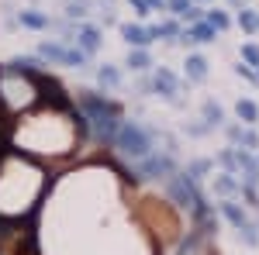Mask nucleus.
<instances>
[{
	"mask_svg": "<svg viewBox=\"0 0 259 255\" xmlns=\"http://www.w3.org/2000/svg\"><path fill=\"white\" fill-rule=\"evenodd\" d=\"M83 111L90 114L94 128H97L104 138H114V135H118V124H114V121H118V111H114L111 104H104L100 97H90V93H87V97H83Z\"/></svg>",
	"mask_w": 259,
	"mask_h": 255,
	"instance_id": "f257e3e1",
	"label": "nucleus"
},
{
	"mask_svg": "<svg viewBox=\"0 0 259 255\" xmlns=\"http://www.w3.org/2000/svg\"><path fill=\"white\" fill-rule=\"evenodd\" d=\"M118 148L124 152V156H132V159H145L149 156V138L142 135L135 124H124V128H118Z\"/></svg>",
	"mask_w": 259,
	"mask_h": 255,
	"instance_id": "f03ea898",
	"label": "nucleus"
},
{
	"mask_svg": "<svg viewBox=\"0 0 259 255\" xmlns=\"http://www.w3.org/2000/svg\"><path fill=\"white\" fill-rule=\"evenodd\" d=\"M41 56L49 62H66V66H83V52H66L59 45H41Z\"/></svg>",
	"mask_w": 259,
	"mask_h": 255,
	"instance_id": "7ed1b4c3",
	"label": "nucleus"
},
{
	"mask_svg": "<svg viewBox=\"0 0 259 255\" xmlns=\"http://www.w3.org/2000/svg\"><path fill=\"white\" fill-rule=\"evenodd\" d=\"M173 166H169V159H149V162H142V173L145 176H159V173H169Z\"/></svg>",
	"mask_w": 259,
	"mask_h": 255,
	"instance_id": "20e7f679",
	"label": "nucleus"
},
{
	"mask_svg": "<svg viewBox=\"0 0 259 255\" xmlns=\"http://www.w3.org/2000/svg\"><path fill=\"white\" fill-rule=\"evenodd\" d=\"M156 86H159L166 97H173V93H177V76H173V73H166V69H159V76H156Z\"/></svg>",
	"mask_w": 259,
	"mask_h": 255,
	"instance_id": "39448f33",
	"label": "nucleus"
},
{
	"mask_svg": "<svg viewBox=\"0 0 259 255\" xmlns=\"http://www.w3.org/2000/svg\"><path fill=\"white\" fill-rule=\"evenodd\" d=\"M187 38H190V41H211V38H214V24H211V21H207V24H197Z\"/></svg>",
	"mask_w": 259,
	"mask_h": 255,
	"instance_id": "423d86ee",
	"label": "nucleus"
},
{
	"mask_svg": "<svg viewBox=\"0 0 259 255\" xmlns=\"http://www.w3.org/2000/svg\"><path fill=\"white\" fill-rule=\"evenodd\" d=\"M80 41H83V48H87V52H94V48L100 45V35H97V28H83Z\"/></svg>",
	"mask_w": 259,
	"mask_h": 255,
	"instance_id": "0eeeda50",
	"label": "nucleus"
},
{
	"mask_svg": "<svg viewBox=\"0 0 259 255\" xmlns=\"http://www.w3.org/2000/svg\"><path fill=\"white\" fill-rule=\"evenodd\" d=\"M21 21H24L28 28H45V24H49V21L41 18V14H35V11H24V14H21Z\"/></svg>",
	"mask_w": 259,
	"mask_h": 255,
	"instance_id": "6e6552de",
	"label": "nucleus"
},
{
	"mask_svg": "<svg viewBox=\"0 0 259 255\" xmlns=\"http://www.w3.org/2000/svg\"><path fill=\"white\" fill-rule=\"evenodd\" d=\"M187 73H190L194 79H204V59H197V56L187 59Z\"/></svg>",
	"mask_w": 259,
	"mask_h": 255,
	"instance_id": "1a4fd4ad",
	"label": "nucleus"
},
{
	"mask_svg": "<svg viewBox=\"0 0 259 255\" xmlns=\"http://www.w3.org/2000/svg\"><path fill=\"white\" fill-rule=\"evenodd\" d=\"M225 214H228V221H232V224H245V214H242L239 207H235V203H225Z\"/></svg>",
	"mask_w": 259,
	"mask_h": 255,
	"instance_id": "9d476101",
	"label": "nucleus"
},
{
	"mask_svg": "<svg viewBox=\"0 0 259 255\" xmlns=\"http://www.w3.org/2000/svg\"><path fill=\"white\" fill-rule=\"evenodd\" d=\"M239 118H245V121H256V104L242 100V104H239Z\"/></svg>",
	"mask_w": 259,
	"mask_h": 255,
	"instance_id": "9b49d317",
	"label": "nucleus"
},
{
	"mask_svg": "<svg viewBox=\"0 0 259 255\" xmlns=\"http://www.w3.org/2000/svg\"><path fill=\"white\" fill-rule=\"evenodd\" d=\"M128 66H132V69H145V66H149V56H145V52H135V56L128 59Z\"/></svg>",
	"mask_w": 259,
	"mask_h": 255,
	"instance_id": "f8f14e48",
	"label": "nucleus"
},
{
	"mask_svg": "<svg viewBox=\"0 0 259 255\" xmlns=\"http://www.w3.org/2000/svg\"><path fill=\"white\" fill-rule=\"evenodd\" d=\"M242 56H245V62L259 66V48H256V45H245V48H242Z\"/></svg>",
	"mask_w": 259,
	"mask_h": 255,
	"instance_id": "ddd939ff",
	"label": "nucleus"
},
{
	"mask_svg": "<svg viewBox=\"0 0 259 255\" xmlns=\"http://www.w3.org/2000/svg\"><path fill=\"white\" fill-rule=\"evenodd\" d=\"M100 83H107V86H114V83H118V73L104 66V69H100Z\"/></svg>",
	"mask_w": 259,
	"mask_h": 255,
	"instance_id": "4468645a",
	"label": "nucleus"
},
{
	"mask_svg": "<svg viewBox=\"0 0 259 255\" xmlns=\"http://www.w3.org/2000/svg\"><path fill=\"white\" fill-rule=\"evenodd\" d=\"M169 7H173V14H187L190 11V0H169Z\"/></svg>",
	"mask_w": 259,
	"mask_h": 255,
	"instance_id": "2eb2a0df",
	"label": "nucleus"
},
{
	"mask_svg": "<svg viewBox=\"0 0 259 255\" xmlns=\"http://www.w3.org/2000/svg\"><path fill=\"white\" fill-rule=\"evenodd\" d=\"M242 24H245V28H249V31H252V28H256L259 21H256V18H252V14H249V11H245V14H242Z\"/></svg>",
	"mask_w": 259,
	"mask_h": 255,
	"instance_id": "dca6fc26",
	"label": "nucleus"
},
{
	"mask_svg": "<svg viewBox=\"0 0 259 255\" xmlns=\"http://www.w3.org/2000/svg\"><path fill=\"white\" fill-rule=\"evenodd\" d=\"M204 114H207V121H221V111H218V107H211V104H207V111H204Z\"/></svg>",
	"mask_w": 259,
	"mask_h": 255,
	"instance_id": "f3484780",
	"label": "nucleus"
},
{
	"mask_svg": "<svg viewBox=\"0 0 259 255\" xmlns=\"http://www.w3.org/2000/svg\"><path fill=\"white\" fill-rule=\"evenodd\" d=\"M211 24H214V28H225V24H228V21L221 18V14H211Z\"/></svg>",
	"mask_w": 259,
	"mask_h": 255,
	"instance_id": "a211bd4d",
	"label": "nucleus"
}]
</instances>
